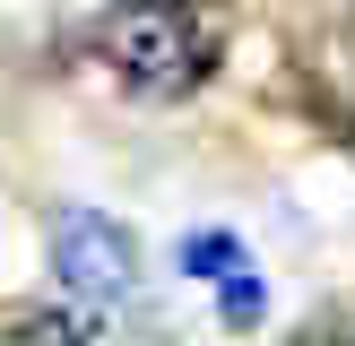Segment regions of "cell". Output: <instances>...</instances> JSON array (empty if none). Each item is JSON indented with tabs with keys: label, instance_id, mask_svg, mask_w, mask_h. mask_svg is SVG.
<instances>
[{
	"label": "cell",
	"instance_id": "6da1fadb",
	"mask_svg": "<svg viewBox=\"0 0 355 346\" xmlns=\"http://www.w3.org/2000/svg\"><path fill=\"white\" fill-rule=\"evenodd\" d=\"M96 61L113 69L121 95L182 104L225 61V0H121L96 26Z\"/></svg>",
	"mask_w": 355,
	"mask_h": 346
},
{
	"label": "cell",
	"instance_id": "277c9868",
	"mask_svg": "<svg viewBox=\"0 0 355 346\" xmlns=\"http://www.w3.org/2000/svg\"><path fill=\"white\" fill-rule=\"evenodd\" d=\"M9 346H87V320L78 311H17Z\"/></svg>",
	"mask_w": 355,
	"mask_h": 346
},
{
	"label": "cell",
	"instance_id": "3957f363",
	"mask_svg": "<svg viewBox=\"0 0 355 346\" xmlns=\"http://www.w3.org/2000/svg\"><path fill=\"white\" fill-rule=\"evenodd\" d=\"M182 277H200L208 294H217V320L225 329H252L260 311H269V286H260V260L243 251L225 225H200V234H182Z\"/></svg>",
	"mask_w": 355,
	"mask_h": 346
},
{
	"label": "cell",
	"instance_id": "7a4b0ae2",
	"mask_svg": "<svg viewBox=\"0 0 355 346\" xmlns=\"http://www.w3.org/2000/svg\"><path fill=\"white\" fill-rule=\"evenodd\" d=\"M52 268H61V286L87 311H121L139 294V242L104 208H61L52 217Z\"/></svg>",
	"mask_w": 355,
	"mask_h": 346
},
{
	"label": "cell",
	"instance_id": "5b68a950",
	"mask_svg": "<svg viewBox=\"0 0 355 346\" xmlns=\"http://www.w3.org/2000/svg\"><path fill=\"white\" fill-rule=\"evenodd\" d=\"M295 346H355V338H295Z\"/></svg>",
	"mask_w": 355,
	"mask_h": 346
}]
</instances>
